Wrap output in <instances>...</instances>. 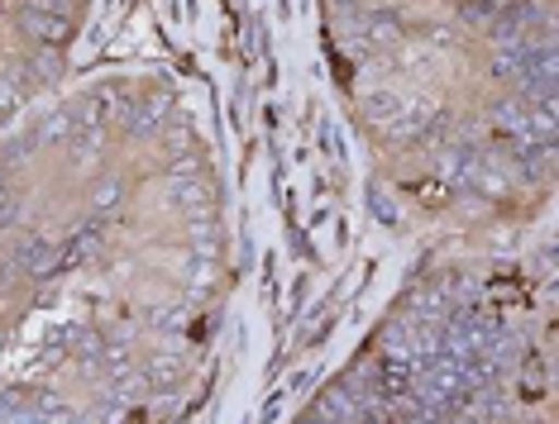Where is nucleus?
I'll return each mask as SVG.
<instances>
[{
	"label": "nucleus",
	"instance_id": "1",
	"mask_svg": "<svg viewBox=\"0 0 559 424\" xmlns=\"http://www.w3.org/2000/svg\"><path fill=\"white\" fill-rule=\"evenodd\" d=\"M82 34V20L53 15V10H34V5H0V38L24 48H58L68 53Z\"/></svg>",
	"mask_w": 559,
	"mask_h": 424
},
{
	"label": "nucleus",
	"instance_id": "2",
	"mask_svg": "<svg viewBox=\"0 0 559 424\" xmlns=\"http://www.w3.org/2000/svg\"><path fill=\"white\" fill-rule=\"evenodd\" d=\"M130 177L124 172H110V167H96L92 177H86L82 186V201H86V215H96V220H106V215H120L124 205H130Z\"/></svg>",
	"mask_w": 559,
	"mask_h": 424
},
{
	"label": "nucleus",
	"instance_id": "3",
	"mask_svg": "<svg viewBox=\"0 0 559 424\" xmlns=\"http://www.w3.org/2000/svg\"><path fill=\"white\" fill-rule=\"evenodd\" d=\"M368 0H325V10H359Z\"/></svg>",
	"mask_w": 559,
	"mask_h": 424
}]
</instances>
